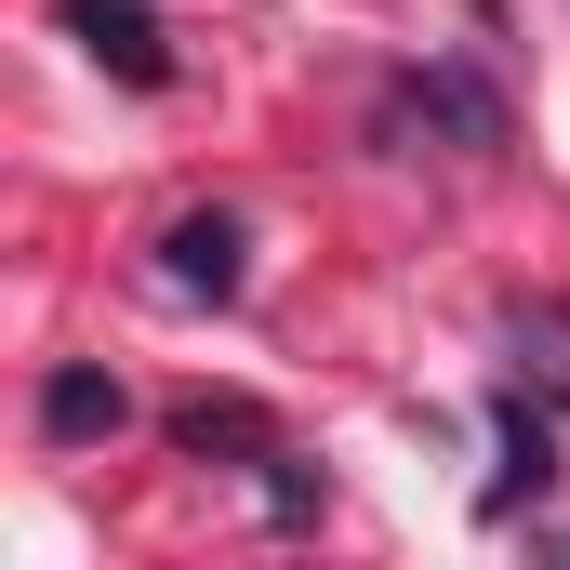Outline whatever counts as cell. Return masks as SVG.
<instances>
[{
	"label": "cell",
	"instance_id": "8992f818",
	"mask_svg": "<svg viewBox=\"0 0 570 570\" xmlns=\"http://www.w3.org/2000/svg\"><path fill=\"white\" fill-rule=\"evenodd\" d=\"M120 425H134V399H120L107 372H53V385H40V438L80 451V438H120Z\"/></svg>",
	"mask_w": 570,
	"mask_h": 570
},
{
	"label": "cell",
	"instance_id": "7a4b0ae2",
	"mask_svg": "<svg viewBox=\"0 0 570 570\" xmlns=\"http://www.w3.org/2000/svg\"><path fill=\"white\" fill-rule=\"evenodd\" d=\"M491 425H504V478H491L478 504H491V518H518V504H544V491H558V425H544V399H531V385H504V399H491Z\"/></svg>",
	"mask_w": 570,
	"mask_h": 570
},
{
	"label": "cell",
	"instance_id": "3957f363",
	"mask_svg": "<svg viewBox=\"0 0 570 570\" xmlns=\"http://www.w3.org/2000/svg\"><path fill=\"white\" fill-rule=\"evenodd\" d=\"M67 40H80L94 67H120L134 94L173 80V53H159V13H146V0H67Z\"/></svg>",
	"mask_w": 570,
	"mask_h": 570
},
{
	"label": "cell",
	"instance_id": "6da1fadb",
	"mask_svg": "<svg viewBox=\"0 0 570 570\" xmlns=\"http://www.w3.org/2000/svg\"><path fill=\"white\" fill-rule=\"evenodd\" d=\"M385 120H399V134H451V146H504V94L464 80V67H425V80H399Z\"/></svg>",
	"mask_w": 570,
	"mask_h": 570
},
{
	"label": "cell",
	"instance_id": "277c9868",
	"mask_svg": "<svg viewBox=\"0 0 570 570\" xmlns=\"http://www.w3.org/2000/svg\"><path fill=\"white\" fill-rule=\"evenodd\" d=\"M239 253H253V239H239L226 213H186V226L159 239V279L186 292V305H226V292H239Z\"/></svg>",
	"mask_w": 570,
	"mask_h": 570
},
{
	"label": "cell",
	"instance_id": "5b68a950",
	"mask_svg": "<svg viewBox=\"0 0 570 570\" xmlns=\"http://www.w3.org/2000/svg\"><path fill=\"white\" fill-rule=\"evenodd\" d=\"M491 332H504V372H518L531 399H558V412H570V305H504Z\"/></svg>",
	"mask_w": 570,
	"mask_h": 570
},
{
	"label": "cell",
	"instance_id": "52a82bcc",
	"mask_svg": "<svg viewBox=\"0 0 570 570\" xmlns=\"http://www.w3.org/2000/svg\"><path fill=\"white\" fill-rule=\"evenodd\" d=\"M173 438H186V451H239V464H279V438H266V412H253V399H186V412H173Z\"/></svg>",
	"mask_w": 570,
	"mask_h": 570
}]
</instances>
